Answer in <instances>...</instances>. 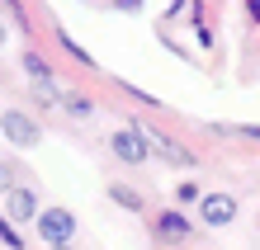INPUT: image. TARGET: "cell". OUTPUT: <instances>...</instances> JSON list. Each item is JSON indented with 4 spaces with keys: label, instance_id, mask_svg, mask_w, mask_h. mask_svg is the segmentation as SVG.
<instances>
[{
    "label": "cell",
    "instance_id": "3957f363",
    "mask_svg": "<svg viewBox=\"0 0 260 250\" xmlns=\"http://www.w3.org/2000/svg\"><path fill=\"white\" fill-rule=\"evenodd\" d=\"M0 132H5V142H10V147H19V151L43 147V128H38V118H28L24 109H5V114H0Z\"/></svg>",
    "mask_w": 260,
    "mask_h": 250
},
{
    "label": "cell",
    "instance_id": "277c9868",
    "mask_svg": "<svg viewBox=\"0 0 260 250\" xmlns=\"http://www.w3.org/2000/svg\"><path fill=\"white\" fill-rule=\"evenodd\" d=\"M109 147H114V156H118L123 165H147V161H151L147 137H142V128H137V123H123V128H114V132H109Z\"/></svg>",
    "mask_w": 260,
    "mask_h": 250
},
{
    "label": "cell",
    "instance_id": "7c38bea8",
    "mask_svg": "<svg viewBox=\"0 0 260 250\" xmlns=\"http://www.w3.org/2000/svg\"><path fill=\"white\" fill-rule=\"evenodd\" d=\"M0 5H5L10 24H14V28H24V33H28V10H24V0H0Z\"/></svg>",
    "mask_w": 260,
    "mask_h": 250
},
{
    "label": "cell",
    "instance_id": "8fae6325",
    "mask_svg": "<svg viewBox=\"0 0 260 250\" xmlns=\"http://www.w3.org/2000/svg\"><path fill=\"white\" fill-rule=\"evenodd\" d=\"M57 38H62V48H67V57H71V61H81V66H95V57H90V52H85L71 33H57Z\"/></svg>",
    "mask_w": 260,
    "mask_h": 250
},
{
    "label": "cell",
    "instance_id": "52a82bcc",
    "mask_svg": "<svg viewBox=\"0 0 260 250\" xmlns=\"http://www.w3.org/2000/svg\"><path fill=\"white\" fill-rule=\"evenodd\" d=\"M199 217L208 227H232L237 222V198L232 194H204L199 198Z\"/></svg>",
    "mask_w": 260,
    "mask_h": 250
},
{
    "label": "cell",
    "instance_id": "ba28073f",
    "mask_svg": "<svg viewBox=\"0 0 260 250\" xmlns=\"http://www.w3.org/2000/svg\"><path fill=\"white\" fill-rule=\"evenodd\" d=\"M156 236H161L166 245H185V241L194 236V227H189V217H185V212L161 208V212H156Z\"/></svg>",
    "mask_w": 260,
    "mask_h": 250
},
{
    "label": "cell",
    "instance_id": "5b68a950",
    "mask_svg": "<svg viewBox=\"0 0 260 250\" xmlns=\"http://www.w3.org/2000/svg\"><path fill=\"white\" fill-rule=\"evenodd\" d=\"M34 227H38V236L48 241V245H71L76 241V217L67 208H43Z\"/></svg>",
    "mask_w": 260,
    "mask_h": 250
},
{
    "label": "cell",
    "instance_id": "9a60e30c",
    "mask_svg": "<svg viewBox=\"0 0 260 250\" xmlns=\"http://www.w3.org/2000/svg\"><path fill=\"white\" fill-rule=\"evenodd\" d=\"M218 132H237V137H255L260 142V128H218Z\"/></svg>",
    "mask_w": 260,
    "mask_h": 250
},
{
    "label": "cell",
    "instance_id": "e0dca14e",
    "mask_svg": "<svg viewBox=\"0 0 260 250\" xmlns=\"http://www.w3.org/2000/svg\"><path fill=\"white\" fill-rule=\"evenodd\" d=\"M48 250H76V245H48Z\"/></svg>",
    "mask_w": 260,
    "mask_h": 250
},
{
    "label": "cell",
    "instance_id": "7a4b0ae2",
    "mask_svg": "<svg viewBox=\"0 0 260 250\" xmlns=\"http://www.w3.org/2000/svg\"><path fill=\"white\" fill-rule=\"evenodd\" d=\"M19 66H24V76H28V85H34V95H38L43 104H52L62 85H57V71L48 66V57H43L38 48H24V52H19Z\"/></svg>",
    "mask_w": 260,
    "mask_h": 250
},
{
    "label": "cell",
    "instance_id": "30bf717a",
    "mask_svg": "<svg viewBox=\"0 0 260 250\" xmlns=\"http://www.w3.org/2000/svg\"><path fill=\"white\" fill-rule=\"evenodd\" d=\"M109 198H114L123 212H142V208H147L142 194H137V189H123V184H109Z\"/></svg>",
    "mask_w": 260,
    "mask_h": 250
},
{
    "label": "cell",
    "instance_id": "6da1fadb",
    "mask_svg": "<svg viewBox=\"0 0 260 250\" xmlns=\"http://www.w3.org/2000/svg\"><path fill=\"white\" fill-rule=\"evenodd\" d=\"M142 128V137H147V151L151 156H161L166 165H175V170H194L199 161H194V151L185 147V142H175L171 132H161V128H151V123H137Z\"/></svg>",
    "mask_w": 260,
    "mask_h": 250
},
{
    "label": "cell",
    "instance_id": "9c48e42d",
    "mask_svg": "<svg viewBox=\"0 0 260 250\" xmlns=\"http://www.w3.org/2000/svg\"><path fill=\"white\" fill-rule=\"evenodd\" d=\"M57 104H62L71 118H90V114H95V99H90V95H81V90H67V85L57 90Z\"/></svg>",
    "mask_w": 260,
    "mask_h": 250
},
{
    "label": "cell",
    "instance_id": "2e32d148",
    "mask_svg": "<svg viewBox=\"0 0 260 250\" xmlns=\"http://www.w3.org/2000/svg\"><path fill=\"white\" fill-rule=\"evenodd\" d=\"M251 10H255V19H260V0H251Z\"/></svg>",
    "mask_w": 260,
    "mask_h": 250
},
{
    "label": "cell",
    "instance_id": "8992f818",
    "mask_svg": "<svg viewBox=\"0 0 260 250\" xmlns=\"http://www.w3.org/2000/svg\"><path fill=\"white\" fill-rule=\"evenodd\" d=\"M38 212H43V198L28 189V184H14L5 194V217L10 222H38Z\"/></svg>",
    "mask_w": 260,
    "mask_h": 250
},
{
    "label": "cell",
    "instance_id": "5bb4252c",
    "mask_svg": "<svg viewBox=\"0 0 260 250\" xmlns=\"http://www.w3.org/2000/svg\"><path fill=\"white\" fill-rule=\"evenodd\" d=\"M14 184H19V175H14V161H0V198H5Z\"/></svg>",
    "mask_w": 260,
    "mask_h": 250
},
{
    "label": "cell",
    "instance_id": "ac0fdd59",
    "mask_svg": "<svg viewBox=\"0 0 260 250\" xmlns=\"http://www.w3.org/2000/svg\"><path fill=\"white\" fill-rule=\"evenodd\" d=\"M0 43H5V28H0Z\"/></svg>",
    "mask_w": 260,
    "mask_h": 250
},
{
    "label": "cell",
    "instance_id": "4fadbf2b",
    "mask_svg": "<svg viewBox=\"0 0 260 250\" xmlns=\"http://www.w3.org/2000/svg\"><path fill=\"white\" fill-rule=\"evenodd\" d=\"M0 241H5L10 250H24V236H19V231H14V222H10L5 212H0Z\"/></svg>",
    "mask_w": 260,
    "mask_h": 250
}]
</instances>
